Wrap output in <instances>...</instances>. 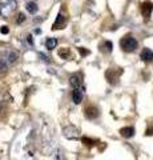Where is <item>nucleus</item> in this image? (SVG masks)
<instances>
[{"instance_id": "f257e3e1", "label": "nucleus", "mask_w": 153, "mask_h": 160, "mask_svg": "<svg viewBox=\"0 0 153 160\" xmlns=\"http://www.w3.org/2000/svg\"><path fill=\"white\" fill-rule=\"evenodd\" d=\"M41 135L36 128H28L27 133L17 138L15 147H19L20 152L13 155V160H60L59 151Z\"/></svg>"}, {"instance_id": "f03ea898", "label": "nucleus", "mask_w": 153, "mask_h": 160, "mask_svg": "<svg viewBox=\"0 0 153 160\" xmlns=\"http://www.w3.org/2000/svg\"><path fill=\"white\" fill-rule=\"evenodd\" d=\"M19 59V53L15 51H6L0 55V72L7 71L9 67H12L16 60Z\"/></svg>"}, {"instance_id": "7ed1b4c3", "label": "nucleus", "mask_w": 153, "mask_h": 160, "mask_svg": "<svg viewBox=\"0 0 153 160\" xmlns=\"http://www.w3.org/2000/svg\"><path fill=\"white\" fill-rule=\"evenodd\" d=\"M16 0H0V15L3 18H7L16 9Z\"/></svg>"}, {"instance_id": "20e7f679", "label": "nucleus", "mask_w": 153, "mask_h": 160, "mask_svg": "<svg viewBox=\"0 0 153 160\" xmlns=\"http://www.w3.org/2000/svg\"><path fill=\"white\" fill-rule=\"evenodd\" d=\"M120 46H121V48L124 49V51H127V52H133L137 47H139V43H137V40H136L135 38H132V36H125L124 39H121Z\"/></svg>"}, {"instance_id": "39448f33", "label": "nucleus", "mask_w": 153, "mask_h": 160, "mask_svg": "<svg viewBox=\"0 0 153 160\" xmlns=\"http://www.w3.org/2000/svg\"><path fill=\"white\" fill-rule=\"evenodd\" d=\"M83 96H84V87L83 86L73 88V92H72L73 103H75V104H80L81 100H83Z\"/></svg>"}, {"instance_id": "423d86ee", "label": "nucleus", "mask_w": 153, "mask_h": 160, "mask_svg": "<svg viewBox=\"0 0 153 160\" xmlns=\"http://www.w3.org/2000/svg\"><path fill=\"white\" fill-rule=\"evenodd\" d=\"M152 11H153V4H152V2L146 0V2L142 3V6H141V13H142V16H144V18H149Z\"/></svg>"}, {"instance_id": "0eeeda50", "label": "nucleus", "mask_w": 153, "mask_h": 160, "mask_svg": "<svg viewBox=\"0 0 153 160\" xmlns=\"http://www.w3.org/2000/svg\"><path fill=\"white\" fill-rule=\"evenodd\" d=\"M121 72H116L113 68H111V69H108L107 71V73H105V78H107V80L111 84H116L117 83V80H118V75H120Z\"/></svg>"}, {"instance_id": "6e6552de", "label": "nucleus", "mask_w": 153, "mask_h": 160, "mask_svg": "<svg viewBox=\"0 0 153 160\" xmlns=\"http://www.w3.org/2000/svg\"><path fill=\"white\" fill-rule=\"evenodd\" d=\"M140 58H141V60L142 62H153V51L152 49H149V48H144L141 51V53H140Z\"/></svg>"}, {"instance_id": "1a4fd4ad", "label": "nucleus", "mask_w": 153, "mask_h": 160, "mask_svg": "<svg viewBox=\"0 0 153 160\" xmlns=\"http://www.w3.org/2000/svg\"><path fill=\"white\" fill-rule=\"evenodd\" d=\"M65 23H67L65 16H64L63 13H59L56 20H55V23H53V29H60V28H63L64 26H65Z\"/></svg>"}, {"instance_id": "9d476101", "label": "nucleus", "mask_w": 153, "mask_h": 160, "mask_svg": "<svg viewBox=\"0 0 153 160\" xmlns=\"http://www.w3.org/2000/svg\"><path fill=\"white\" fill-rule=\"evenodd\" d=\"M85 116L89 119V120H93V119H96L98 116V109L96 107H87L85 109Z\"/></svg>"}, {"instance_id": "9b49d317", "label": "nucleus", "mask_w": 153, "mask_h": 160, "mask_svg": "<svg viewBox=\"0 0 153 160\" xmlns=\"http://www.w3.org/2000/svg\"><path fill=\"white\" fill-rule=\"evenodd\" d=\"M68 131H69V127L64 128V135H65L67 138H69V139H77L79 138V131H77L75 127H72V131L71 132H68Z\"/></svg>"}, {"instance_id": "f8f14e48", "label": "nucleus", "mask_w": 153, "mask_h": 160, "mask_svg": "<svg viewBox=\"0 0 153 160\" xmlns=\"http://www.w3.org/2000/svg\"><path fill=\"white\" fill-rule=\"evenodd\" d=\"M120 133H121V136H124V138H132L133 135H135V128L133 127H125V128L120 129Z\"/></svg>"}, {"instance_id": "ddd939ff", "label": "nucleus", "mask_w": 153, "mask_h": 160, "mask_svg": "<svg viewBox=\"0 0 153 160\" xmlns=\"http://www.w3.org/2000/svg\"><path fill=\"white\" fill-rule=\"evenodd\" d=\"M59 56L65 59V60H69L72 58V53H71V49L69 48H61L60 51H59Z\"/></svg>"}, {"instance_id": "4468645a", "label": "nucleus", "mask_w": 153, "mask_h": 160, "mask_svg": "<svg viewBox=\"0 0 153 160\" xmlns=\"http://www.w3.org/2000/svg\"><path fill=\"white\" fill-rule=\"evenodd\" d=\"M69 82H71V84H72L73 88L81 86V79H80V76H79V75H73V76H71Z\"/></svg>"}, {"instance_id": "2eb2a0df", "label": "nucleus", "mask_w": 153, "mask_h": 160, "mask_svg": "<svg viewBox=\"0 0 153 160\" xmlns=\"http://www.w3.org/2000/svg\"><path fill=\"white\" fill-rule=\"evenodd\" d=\"M56 46H57V39H55V38H49L47 42H45V47H47V49H53V48H56Z\"/></svg>"}, {"instance_id": "dca6fc26", "label": "nucleus", "mask_w": 153, "mask_h": 160, "mask_svg": "<svg viewBox=\"0 0 153 160\" xmlns=\"http://www.w3.org/2000/svg\"><path fill=\"white\" fill-rule=\"evenodd\" d=\"M26 8H27V11L29 12V13H36L37 12V4L36 3H33V2H29V3H27V6H26Z\"/></svg>"}, {"instance_id": "f3484780", "label": "nucleus", "mask_w": 153, "mask_h": 160, "mask_svg": "<svg viewBox=\"0 0 153 160\" xmlns=\"http://www.w3.org/2000/svg\"><path fill=\"white\" fill-rule=\"evenodd\" d=\"M101 51H104V52H111L112 51V43L111 42H104V44H101Z\"/></svg>"}, {"instance_id": "a211bd4d", "label": "nucleus", "mask_w": 153, "mask_h": 160, "mask_svg": "<svg viewBox=\"0 0 153 160\" xmlns=\"http://www.w3.org/2000/svg\"><path fill=\"white\" fill-rule=\"evenodd\" d=\"M24 20H26V16H24V13H19L17 15V18H16V20H15V22H16L17 24H22Z\"/></svg>"}, {"instance_id": "6ab92c4d", "label": "nucleus", "mask_w": 153, "mask_h": 160, "mask_svg": "<svg viewBox=\"0 0 153 160\" xmlns=\"http://www.w3.org/2000/svg\"><path fill=\"white\" fill-rule=\"evenodd\" d=\"M0 32H2L3 35H6V33H8V32H9V28H8L7 26H3L2 28H0Z\"/></svg>"}, {"instance_id": "aec40b11", "label": "nucleus", "mask_w": 153, "mask_h": 160, "mask_svg": "<svg viewBox=\"0 0 153 160\" xmlns=\"http://www.w3.org/2000/svg\"><path fill=\"white\" fill-rule=\"evenodd\" d=\"M79 51H80V53L83 55V56H87V55L89 53V52L87 51V49H83V48H79Z\"/></svg>"}, {"instance_id": "412c9836", "label": "nucleus", "mask_w": 153, "mask_h": 160, "mask_svg": "<svg viewBox=\"0 0 153 160\" xmlns=\"http://www.w3.org/2000/svg\"><path fill=\"white\" fill-rule=\"evenodd\" d=\"M27 42H28V44H31V46L33 44V39H32L31 35H28V36H27Z\"/></svg>"}, {"instance_id": "4be33fe9", "label": "nucleus", "mask_w": 153, "mask_h": 160, "mask_svg": "<svg viewBox=\"0 0 153 160\" xmlns=\"http://www.w3.org/2000/svg\"><path fill=\"white\" fill-rule=\"evenodd\" d=\"M146 135H153V128L148 129V131H146Z\"/></svg>"}]
</instances>
